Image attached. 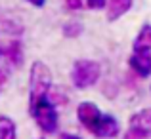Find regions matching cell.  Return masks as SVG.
<instances>
[{
    "label": "cell",
    "mask_w": 151,
    "mask_h": 139,
    "mask_svg": "<svg viewBox=\"0 0 151 139\" xmlns=\"http://www.w3.org/2000/svg\"><path fill=\"white\" fill-rule=\"evenodd\" d=\"M52 88V73L42 61H35L29 73V92H31V110L44 101Z\"/></svg>",
    "instance_id": "obj_1"
},
{
    "label": "cell",
    "mask_w": 151,
    "mask_h": 139,
    "mask_svg": "<svg viewBox=\"0 0 151 139\" xmlns=\"http://www.w3.org/2000/svg\"><path fill=\"white\" fill-rule=\"evenodd\" d=\"M101 74V67L98 61H92V59H78L73 67V73H71V78H73V84L77 88L84 90L94 86L98 80H100Z\"/></svg>",
    "instance_id": "obj_2"
},
{
    "label": "cell",
    "mask_w": 151,
    "mask_h": 139,
    "mask_svg": "<svg viewBox=\"0 0 151 139\" xmlns=\"http://www.w3.org/2000/svg\"><path fill=\"white\" fill-rule=\"evenodd\" d=\"M31 114L35 116V120H37L38 128H40L42 132L54 133L55 130H58V113H55L54 105H52L48 99L38 103V105L31 110Z\"/></svg>",
    "instance_id": "obj_3"
},
{
    "label": "cell",
    "mask_w": 151,
    "mask_h": 139,
    "mask_svg": "<svg viewBox=\"0 0 151 139\" xmlns=\"http://www.w3.org/2000/svg\"><path fill=\"white\" fill-rule=\"evenodd\" d=\"M77 116H78V120H81V124L84 126L86 130L92 132V128L98 124V120L101 118V113H100V109H98L96 103L82 101L81 105L77 107Z\"/></svg>",
    "instance_id": "obj_4"
},
{
    "label": "cell",
    "mask_w": 151,
    "mask_h": 139,
    "mask_svg": "<svg viewBox=\"0 0 151 139\" xmlns=\"http://www.w3.org/2000/svg\"><path fill=\"white\" fill-rule=\"evenodd\" d=\"M119 132H121V126H119L117 118L111 116V114H101L98 124L92 128V133L101 139H113L119 135Z\"/></svg>",
    "instance_id": "obj_5"
},
{
    "label": "cell",
    "mask_w": 151,
    "mask_h": 139,
    "mask_svg": "<svg viewBox=\"0 0 151 139\" xmlns=\"http://www.w3.org/2000/svg\"><path fill=\"white\" fill-rule=\"evenodd\" d=\"M130 69L142 78L151 74V53L149 51H134L130 57Z\"/></svg>",
    "instance_id": "obj_6"
},
{
    "label": "cell",
    "mask_w": 151,
    "mask_h": 139,
    "mask_svg": "<svg viewBox=\"0 0 151 139\" xmlns=\"http://www.w3.org/2000/svg\"><path fill=\"white\" fill-rule=\"evenodd\" d=\"M130 128L142 132L145 137H151V109H144L130 116Z\"/></svg>",
    "instance_id": "obj_7"
},
{
    "label": "cell",
    "mask_w": 151,
    "mask_h": 139,
    "mask_svg": "<svg viewBox=\"0 0 151 139\" xmlns=\"http://www.w3.org/2000/svg\"><path fill=\"white\" fill-rule=\"evenodd\" d=\"M132 2L134 0H109V4H107V19L117 21L119 17H122L132 8Z\"/></svg>",
    "instance_id": "obj_8"
},
{
    "label": "cell",
    "mask_w": 151,
    "mask_h": 139,
    "mask_svg": "<svg viewBox=\"0 0 151 139\" xmlns=\"http://www.w3.org/2000/svg\"><path fill=\"white\" fill-rule=\"evenodd\" d=\"M151 50V25L142 27V31L138 33L136 40H134V51H149Z\"/></svg>",
    "instance_id": "obj_9"
},
{
    "label": "cell",
    "mask_w": 151,
    "mask_h": 139,
    "mask_svg": "<svg viewBox=\"0 0 151 139\" xmlns=\"http://www.w3.org/2000/svg\"><path fill=\"white\" fill-rule=\"evenodd\" d=\"M6 53V57H8V61L12 63V65H21V61H23V50H21V44H19L17 40L15 42H12L10 46H8V50L4 51Z\"/></svg>",
    "instance_id": "obj_10"
},
{
    "label": "cell",
    "mask_w": 151,
    "mask_h": 139,
    "mask_svg": "<svg viewBox=\"0 0 151 139\" xmlns=\"http://www.w3.org/2000/svg\"><path fill=\"white\" fill-rule=\"evenodd\" d=\"M0 139H15V124L8 116H0Z\"/></svg>",
    "instance_id": "obj_11"
},
{
    "label": "cell",
    "mask_w": 151,
    "mask_h": 139,
    "mask_svg": "<svg viewBox=\"0 0 151 139\" xmlns=\"http://www.w3.org/2000/svg\"><path fill=\"white\" fill-rule=\"evenodd\" d=\"M81 33H82V25L78 21H69L63 25V34L67 38H77Z\"/></svg>",
    "instance_id": "obj_12"
},
{
    "label": "cell",
    "mask_w": 151,
    "mask_h": 139,
    "mask_svg": "<svg viewBox=\"0 0 151 139\" xmlns=\"http://www.w3.org/2000/svg\"><path fill=\"white\" fill-rule=\"evenodd\" d=\"M107 4V0H86V6L90 10H103Z\"/></svg>",
    "instance_id": "obj_13"
},
{
    "label": "cell",
    "mask_w": 151,
    "mask_h": 139,
    "mask_svg": "<svg viewBox=\"0 0 151 139\" xmlns=\"http://www.w3.org/2000/svg\"><path fill=\"white\" fill-rule=\"evenodd\" d=\"M122 139H145V135L142 132H138V130L128 128V132L124 133V137H122Z\"/></svg>",
    "instance_id": "obj_14"
},
{
    "label": "cell",
    "mask_w": 151,
    "mask_h": 139,
    "mask_svg": "<svg viewBox=\"0 0 151 139\" xmlns=\"http://www.w3.org/2000/svg\"><path fill=\"white\" fill-rule=\"evenodd\" d=\"M65 8L67 10H81L82 8V0H65Z\"/></svg>",
    "instance_id": "obj_15"
},
{
    "label": "cell",
    "mask_w": 151,
    "mask_h": 139,
    "mask_svg": "<svg viewBox=\"0 0 151 139\" xmlns=\"http://www.w3.org/2000/svg\"><path fill=\"white\" fill-rule=\"evenodd\" d=\"M27 2H29V4H33V6H37V8H42L46 0H27Z\"/></svg>",
    "instance_id": "obj_16"
},
{
    "label": "cell",
    "mask_w": 151,
    "mask_h": 139,
    "mask_svg": "<svg viewBox=\"0 0 151 139\" xmlns=\"http://www.w3.org/2000/svg\"><path fill=\"white\" fill-rule=\"evenodd\" d=\"M61 139H81L78 135H71V133H65V135H61Z\"/></svg>",
    "instance_id": "obj_17"
},
{
    "label": "cell",
    "mask_w": 151,
    "mask_h": 139,
    "mask_svg": "<svg viewBox=\"0 0 151 139\" xmlns=\"http://www.w3.org/2000/svg\"><path fill=\"white\" fill-rule=\"evenodd\" d=\"M2 53H4V51H2V50H0V55H2Z\"/></svg>",
    "instance_id": "obj_18"
}]
</instances>
